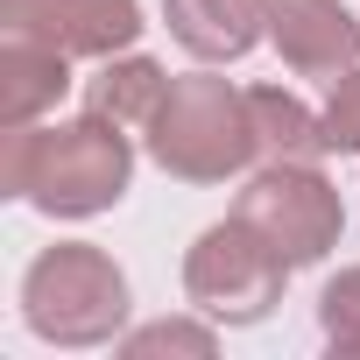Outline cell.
Masks as SVG:
<instances>
[{"mask_svg": "<svg viewBox=\"0 0 360 360\" xmlns=\"http://www.w3.org/2000/svg\"><path fill=\"white\" fill-rule=\"evenodd\" d=\"M134 184V141L106 113H78L57 127H8V155H0V191L29 198L50 219H92L120 205Z\"/></svg>", "mask_w": 360, "mask_h": 360, "instance_id": "1", "label": "cell"}, {"mask_svg": "<svg viewBox=\"0 0 360 360\" xmlns=\"http://www.w3.org/2000/svg\"><path fill=\"white\" fill-rule=\"evenodd\" d=\"M148 155L169 176H184V184H226V176H240L262 155L248 92L226 85V78H212V71L169 78V99L148 120Z\"/></svg>", "mask_w": 360, "mask_h": 360, "instance_id": "2", "label": "cell"}, {"mask_svg": "<svg viewBox=\"0 0 360 360\" xmlns=\"http://www.w3.org/2000/svg\"><path fill=\"white\" fill-rule=\"evenodd\" d=\"M22 318L43 346H113L127 325V276L92 240H57L22 276Z\"/></svg>", "mask_w": 360, "mask_h": 360, "instance_id": "3", "label": "cell"}, {"mask_svg": "<svg viewBox=\"0 0 360 360\" xmlns=\"http://www.w3.org/2000/svg\"><path fill=\"white\" fill-rule=\"evenodd\" d=\"M283 283H290V255L240 212L205 226L184 255V297L212 325H262L283 304Z\"/></svg>", "mask_w": 360, "mask_h": 360, "instance_id": "4", "label": "cell"}, {"mask_svg": "<svg viewBox=\"0 0 360 360\" xmlns=\"http://www.w3.org/2000/svg\"><path fill=\"white\" fill-rule=\"evenodd\" d=\"M233 212H240L248 226H262V233L290 255V269L325 262V255L339 248V233H346V205H339L332 176H325L318 162H269V169H255Z\"/></svg>", "mask_w": 360, "mask_h": 360, "instance_id": "5", "label": "cell"}, {"mask_svg": "<svg viewBox=\"0 0 360 360\" xmlns=\"http://www.w3.org/2000/svg\"><path fill=\"white\" fill-rule=\"evenodd\" d=\"M8 36H43L64 57H120L141 36L134 0H0Z\"/></svg>", "mask_w": 360, "mask_h": 360, "instance_id": "6", "label": "cell"}, {"mask_svg": "<svg viewBox=\"0 0 360 360\" xmlns=\"http://www.w3.org/2000/svg\"><path fill=\"white\" fill-rule=\"evenodd\" d=\"M269 43L297 78L360 71V22L346 0H269Z\"/></svg>", "mask_w": 360, "mask_h": 360, "instance_id": "7", "label": "cell"}, {"mask_svg": "<svg viewBox=\"0 0 360 360\" xmlns=\"http://www.w3.org/2000/svg\"><path fill=\"white\" fill-rule=\"evenodd\" d=\"M162 22L198 64H233L269 36V0H162Z\"/></svg>", "mask_w": 360, "mask_h": 360, "instance_id": "8", "label": "cell"}, {"mask_svg": "<svg viewBox=\"0 0 360 360\" xmlns=\"http://www.w3.org/2000/svg\"><path fill=\"white\" fill-rule=\"evenodd\" d=\"M64 92H71V57L43 36H8V50H0V134L36 127Z\"/></svg>", "mask_w": 360, "mask_h": 360, "instance_id": "9", "label": "cell"}, {"mask_svg": "<svg viewBox=\"0 0 360 360\" xmlns=\"http://www.w3.org/2000/svg\"><path fill=\"white\" fill-rule=\"evenodd\" d=\"M162 99H169V71L155 57H127V50L120 57H99V78L85 85V106L92 113H106L120 127H141V134L162 113Z\"/></svg>", "mask_w": 360, "mask_h": 360, "instance_id": "10", "label": "cell"}, {"mask_svg": "<svg viewBox=\"0 0 360 360\" xmlns=\"http://www.w3.org/2000/svg\"><path fill=\"white\" fill-rule=\"evenodd\" d=\"M248 113H255V134H262V155L269 162H318L325 155V127H318V113L297 92L248 85Z\"/></svg>", "mask_w": 360, "mask_h": 360, "instance_id": "11", "label": "cell"}, {"mask_svg": "<svg viewBox=\"0 0 360 360\" xmlns=\"http://www.w3.org/2000/svg\"><path fill=\"white\" fill-rule=\"evenodd\" d=\"M120 353H127V360H155V353L212 360V353H219V332H212V325H191V318H155V325H141V332H120Z\"/></svg>", "mask_w": 360, "mask_h": 360, "instance_id": "12", "label": "cell"}, {"mask_svg": "<svg viewBox=\"0 0 360 360\" xmlns=\"http://www.w3.org/2000/svg\"><path fill=\"white\" fill-rule=\"evenodd\" d=\"M318 332H325L332 353H360V262L325 283V297H318Z\"/></svg>", "mask_w": 360, "mask_h": 360, "instance_id": "13", "label": "cell"}, {"mask_svg": "<svg viewBox=\"0 0 360 360\" xmlns=\"http://www.w3.org/2000/svg\"><path fill=\"white\" fill-rule=\"evenodd\" d=\"M318 127H325V155H360V71L332 78V99H325Z\"/></svg>", "mask_w": 360, "mask_h": 360, "instance_id": "14", "label": "cell"}]
</instances>
